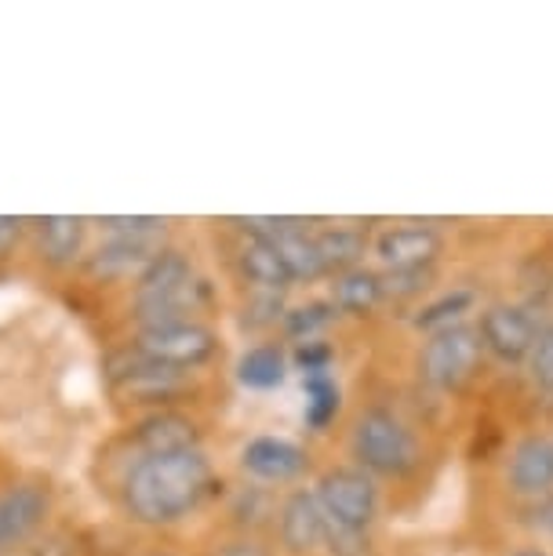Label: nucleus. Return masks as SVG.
Instances as JSON below:
<instances>
[{
  "label": "nucleus",
  "instance_id": "f257e3e1",
  "mask_svg": "<svg viewBox=\"0 0 553 556\" xmlns=\"http://www.w3.org/2000/svg\"><path fill=\"white\" fill-rule=\"evenodd\" d=\"M215 491V466L204 447L179 455H139L121 484L128 517L146 528H168L186 520Z\"/></svg>",
  "mask_w": 553,
  "mask_h": 556
},
{
  "label": "nucleus",
  "instance_id": "f03ea898",
  "mask_svg": "<svg viewBox=\"0 0 553 556\" xmlns=\"http://www.w3.org/2000/svg\"><path fill=\"white\" fill-rule=\"evenodd\" d=\"M350 458L375 480H409L423 469V440L398 407L368 404L350 426Z\"/></svg>",
  "mask_w": 553,
  "mask_h": 556
},
{
  "label": "nucleus",
  "instance_id": "7ed1b4c3",
  "mask_svg": "<svg viewBox=\"0 0 553 556\" xmlns=\"http://www.w3.org/2000/svg\"><path fill=\"white\" fill-rule=\"evenodd\" d=\"M485 345L477 334L474 320L455 324V328L423 334L419 350H415L412 371L419 379L423 390L437 396H455L463 393L477 375L485 371Z\"/></svg>",
  "mask_w": 553,
  "mask_h": 556
},
{
  "label": "nucleus",
  "instance_id": "20e7f679",
  "mask_svg": "<svg viewBox=\"0 0 553 556\" xmlns=\"http://www.w3.org/2000/svg\"><path fill=\"white\" fill-rule=\"evenodd\" d=\"M313 495H317L321 509H325L328 523L347 531H368L382 517V488L372 473H364L353 462H339V466L321 469L313 480Z\"/></svg>",
  "mask_w": 553,
  "mask_h": 556
},
{
  "label": "nucleus",
  "instance_id": "39448f33",
  "mask_svg": "<svg viewBox=\"0 0 553 556\" xmlns=\"http://www.w3.org/2000/svg\"><path fill=\"white\" fill-rule=\"evenodd\" d=\"M106 382L124 404H139L150 407V412H168L193 390L186 371L146 361L131 345H121L117 353L106 356Z\"/></svg>",
  "mask_w": 553,
  "mask_h": 556
},
{
  "label": "nucleus",
  "instance_id": "423d86ee",
  "mask_svg": "<svg viewBox=\"0 0 553 556\" xmlns=\"http://www.w3.org/2000/svg\"><path fill=\"white\" fill-rule=\"evenodd\" d=\"M550 317L520 299H495L485 302L474 317V328L481 334L485 356L503 367H525L531 345H536L542 324Z\"/></svg>",
  "mask_w": 553,
  "mask_h": 556
},
{
  "label": "nucleus",
  "instance_id": "0eeeda50",
  "mask_svg": "<svg viewBox=\"0 0 553 556\" xmlns=\"http://www.w3.org/2000/svg\"><path fill=\"white\" fill-rule=\"evenodd\" d=\"M131 350L142 353L146 361L175 367V371H201L218 356L223 342H218L215 328H208L204 320H186V324H161V328H139L131 334Z\"/></svg>",
  "mask_w": 553,
  "mask_h": 556
},
{
  "label": "nucleus",
  "instance_id": "6e6552de",
  "mask_svg": "<svg viewBox=\"0 0 553 556\" xmlns=\"http://www.w3.org/2000/svg\"><path fill=\"white\" fill-rule=\"evenodd\" d=\"M448 251V233L437 223L404 218V223L379 226L372 233L375 269H423L441 266Z\"/></svg>",
  "mask_w": 553,
  "mask_h": 556
},
{
  "label": "nucleus",
  "instance_id": "1a4fd4ad",
  "mask_svg": "<svg viewBox=\"0 0 553 556\" xmlns=\"http://www.w3.org/2000/svg\"><path fill=\"white\" fill-rule=\"evenodd\" d=\"M503 488L528 506H539L542 498L553 495V433L528 429L510 444L503 462Z\"/></svg>",
  "mask_w": 553,
  "mask_h": 556
},
{
  "label": "nucleus",
  "instance_id": "9d476101",
  "mask_svg": "<svg viewBox=\"0 0 553 556\" xmlns=\"http://www.w3.org/2000/svg\"><path fill=\"white\" fill-rule=\"evenodd\" d=\"M277 549L288 556H317L325 553V531L328 517L321 509L313 488H291L285 498L277 502Z\"/></svg>",
  "mask_w": 553,
  "mask_h": 556
},
{
  "label": "nucleus",
  "instance_id": "9b49d317",
  "mask_svg": "<svg viewBox=\"0 0 553 556\" xmlns=\"http://www.w3.org/2000/svg\"><path fill=\"white\" fill-rule=\"evenodd\" d=\"M241 469L252 484L285 488V484H296V480L306 477L310 451L288 437L263 433V437H252L241 447Z\"/></svg>",
  "mask_w": 553,
  "mask_h": 556
},
{
  "label": "nucleus",
  "instance_id": "f8f14e48",
  "mask_svg": "<svg viewBox=\"0 0 553 556\" xmlns=\"http://www.w3.org/2000/svg\"><path fill=\"white\" fill-rule=\"evenodd\" d=\"M164 248H168L164 229H156V233H102V244L91 248L80 266L96 280L139 277V269Z\"/></svg>",
  "mask_w": 553,
  "mask_h": 556
},
{
  "label": "nucleus",
  "instance_id": "ddd939ff",
  "mask_svg": "<svg viewBox=\"0 0 553 556\" xmlns=\"http://www.w3.org/2000/svg\"><path fill=\"white\" fill-rule=\"evenodd\" d=\"M48 509H51L48 488L34 484V480L0 491V556L34 539V531L45 523Z\"/></svg>",
  "mask_w": 553,
  "mask_h": 556
},
{
  "label": "nucleus",
  "instance_id": "4468645a",
  "mask_svg": "<svg viewBox=\"0 0 553 556\" xmlns=\"http://www.w3.org/2000/svg\"><path fill=\"white\" fill-rule=\"evenodd\" d=\"M215 302V291L204 277L190 280V285L164 291V295H146L131 299V317L139 328H161V324H186L201 320L208 306Z\"/></svg>",
  "mask_w": 553,
  "mask_h": 556
},
{
  "label": "nucleus",
  "instance_id": "2eb2a0df",
  "mask_svg": "<svg viewBox=\"0 0 553 556\" xmlns=\"http://www.w3.org/2000/svg\"><path fill=\"white\" fill-rule=\"evenodd\" d=\"M135 447L139 455H179V451L201 447V426L179 407L168 412H150L135 426Z\"/></svg>",
  "mask_w": 553,
  "mask_h": 556
},
{
  "label": "nucleus",
  "instance_id": "dca6fc26",
  "mask_svg": "<svg viewBox=\"0 0 553 556\" xmlns=\"http://www.w3.org/2000/svg\"><path fill=\"white\" fill-rule=\"evenodd\" d=\"M477 309H481V291H477L474 285H444L412 309L409 324L419 334H433V331H444V328H455V324L474 320Z\"/></svg>",
  "mask_w": 553,
  "mask_h": 556
},
{
  "label": "nucleus",
  "instance_id": "f3484780",
  "mask_svg": "<svg viewBox=\"0 0 553 556\" xmlns=\"http://www.w3.org/2000/svg\"><path fill=\"white\" fill-rule=\"evenodd\" d=\"M37 251L51 269H70L85 262L88 248V218L80 215H45L34 223Z\"/></svg>",
  "mask_w": 553,
  "mask_h": 556
},
{
  "label": "nucleus",
  "instance_id": "a211bd4d",
  "mask_svg": "<svg viewBox=\"0 0 553 556\" xmlns=\"http://www.w3.org/2000/svg\"><path fill=\"white\" fill-rule=\"evenodd\" d=\"M237 273L241 280L252 291H274V295H288L291 288V277L285 269V262L277 255V244L269 237H259V233H241V244H237Z\"/></svg>",
  "mask_w": 553,
  "mask_h": 556
},
{
  "label": "nucleus",
  "instance_id": "6ab92c4d",
  "mask_svg": "<svg viewBox=\"0 0 553 556\" xmlns=\"http://www.w3.org/2000/svg\"><path fill=\"white\" fill-rule=\"evenodd\" d=\"M313 237H317V251H321V262H325L328 277H339V273L357 269V266H364V258L372 255L368 226L336 223V226L313 229Z\"/></svg>",
  "mask_w": 553,
  "mask_h": 556
},
{
  "label": "nucleus",
  "instance_id": "aec40b11",
  "mask_svg": "<svg viewBox=\"0 0 553 556\" xmlns=\"http://www.w3.org/2000/svg\"><path fill=\"white\" fill-rule=\"evenodd\" d=\"M328 302L336 306L339 317H357V320L372 317V313L386 302L379 269H375V266H357V269H350V273H339V277H331Z\"/></svg>",
  "mask_w": 553,
  "mask_h": 556
},
{
  "label": "nucleus",
  "instance_id": "412c9836",
  "mask_svg": "<svg viewBox=\"0 0 553 556\" xmlns=\"http://www.w3.org/2000/svg\"><path fill=\"white\" fill-rule=\"evenodd\" d=\"M277 244V255L285 262L291 285H317V280H325V262H321V251H317V237H313L310 223H302L296 218L288 229H280L274 237Z\"/></svg>",
  "mask_w": 553,
  "mask_h": 556
},
{
  "label": "nucleus",
  "instance_id": "4be33fe9",
  "mask_svg": "<svg viewBox=\"0 0 553 556\" xmlns=\"http://www.w3.org/2000/svg\"><path fill=\"white\" fill-rule=\"evenodd\" d=\"M234 371H237V382H241L244 390H255V393H266V390H277V386H285L288 371H291L285 342L248 345V350L237 356Z\"/></svg>",
  "mask_w": 553,
  "mask_h": 556
},
{
  "label": "nucleus",
  "instance_id": "5701e85b",
  "mask_svg": "<svg viewBox=\"0 0 553 556\" xmlns=\"http://www.w3.org/2000/svg\"><path fill=\"white\" fill-rule=\"evenodd\" d=\"M197 280V269L190 255H183L179 248H164L146 262L135 277V288H131V299H146V295H164V291H175L183 285Z\"/></svg>",
  "mask_w": 553,
  "mask_h": 556
},
{
  "label": "nucleus",
  "instance_id": "b1692460",
  "mask_svg": "<svg viewBox=\"0 0 553 556\" xmlns=\"http://www.w3.org/2000/svg\"><path fill=\"white\" fill-rule=\"evenodd\" d=\"M342 412V386L336 371L302 375V422L310 433H328Z\"/></svg>",
  "mask_w": 553,
  "mask_h": 556
},
{
  "label": "nucleus",
  "instance_id": "393cba45",
  "mask_svg": "<svg viewBox=\"0 0 553 556\" xmlns=\"http://www.w3.org/2000/svg\"><path fill=\"white\" fill-rule=\"evenodd\" d=\"M339 320L336 306L328 299H306L296 302V306L285 309V320H280V334L299 345V342H313V339H328V328Z\"/></svg>",
  "mask_w": 553,
  "mask_h": 556
},
{
  "label": "nucleus",
  "instance_id": "a878e982",
  "mask_svg": "<svg viewBox=\"0 0 553 556\" xmlns=\"http://www.w3.org/2000/svg\"><path fill=\"white\" fill-rule=\"evenodd\" d=\"M382 277V295L386 302H401V306H419L423 299H430L441 288V266H423V269H379Z\"/></svg>",
  "mask_w": 553,
  "mask_h": 556
},
{
  "label": "nucleus",
  "instance_id": "bb28decb",
  "mask_svg": "<svg viewBox=\"0 0 553 556\" xmlns=\"http://www.w3.org/2000/svg\"><path fill=\"white\" fill-rule=\"evenodd\" d=\"M234 517H237V528L255 534L259 523L274 520L277 517V502L274 495H269V488L263 484H244L241 491H237L234 498Z\"/></svg>",
  "mask_w": 553,
  "mask_h": 556
},
{
  "label": "nucleus",
  "instance_id": "cd10ccee",
  "mask_svg": "<svg viewBox=\"0 0 553 556\" xmlns=\"http://www.w3.org/2000/svg\"><path fill=\"white\" fill-rule=\"evenodd\" d=\"M525 379L539 396H553V317L542 324L536 345L525 361Z\"/></svg>",
  "mask_w": 553,
  "mask_h": 556
},
{
  "label": "nucleus",
  "instance_id": "c85d7f7f",
  "mask_svg": "<svg viewBox=\"0 0 553 556\" xmlns=\"http://www.w3.org/2000/svg\"><path fill=\"white\" fill-rule=\"evenodd\" d=\"M285 309H288L285 295H274V291H252V299H248V306L241 313V324L248 331H274V328H280V320H285Z\"/></svg>",
  "mask_w": 553,
  "mask_h": 556
},
{
  "label": "nucleus",
  "instance_id": "c756f323",
  "mask_svg": "<svg viewBox=\"0 0 553 556\" xmlns=\"http://www.w3.org/2000/svg\"><path fill=\"white\" fill-rule=\"evenodd\" d=\"M291 371L299 375H317V371H336V345L328 339H313V342H299L288 350Z\"/></svg>",
  "mask_w": 553,
  "mask_h": 556
},
{
  "label": "nucleus",
  "instance_id": "7c9ffc66",
  "mask_svg": "<svg viewBox=\"0 0 553 556\" xmlns=\"http://www.w3.org/2000/svg\"><path fill=\"white\" fill-rule=\"evenodd\" d=\"M325 553L328 556H372V534L368 531H347V528L328 523Z\"/></svg>",
  "mask_w": 553,
  "mask_h": 556
},
{
  "label": "nucleus",
  "instance_id": "2f4dec72",
  "mask_svg": "<svg viewBox=\"0 0 553 556\" xmlns=\"http://www.w3.org/2000/svg\"><path fill=\"white\" fill-rule=\"evenodd\" d=\"M102 233H156V229H168V223L156 215H106L99 218Z\"/></svg>",
  "mask_w": 553,
  "mask_h": 556
},
{
  "label": "nucleus",
  "instance_id": "473e14b6",
  "mask_svg": "<svg viewBox=\"0 0 553 556\" xmlns=\"http://www.w3.org/2000/svg\"><path fill=\"white\" fill-rule=\"evenodd\" d=\"M212 556H274V553H269V545L259 542L255 534L237 531L234 539H226L223 545H215Z\"/></svg>",
  "mask_w": 553,
  "mask_h": 556
},
{
  "label": "nucleus",
  "instance_id": "72a5a7b5",
  "mask_svg": "<svg viewBox=\"0 0 553 556\" xmlns=\"http://www.w3.org/2000/svg\"><path fill=\"white\" fill-rule=\"evenodd\" d=\"M29 233V223L26 218H15V215H0V262L8 255H15V248L23 244V237Z\"/></svg>",
  "mask_w": 553,
  "mask_h": 556
},
{
  "label": "nucleus",
  "instance_id": "f704fd0d",
  "mask_svg": "<svg viewBox=\"0 0 553 556\" xmlns=\"http://www.w3.org/2000/svg\"><path fill=\"white\" fill-rule=\"evenodd\" d=\"M531 528H536L539 534H546V539L553 542V495L542 498L539 506H531Z\"/></svg>",
  "mask_w": 553,
  "mask_h": 556
},
{
  "label": "nucleus",
  "instance_id": "c9c22d12",
  "mask_svg": "<svg viewBox=\"0 0 553 556\" xmlns=\"http://www.w3.org/2000/svg\"><path fill=\"white\" fill-rule=\"evenodd\" d=\"M506 556H553L546 545H536V542H525V545H514Z\"/></svg>",
  "mask_w": 553,
  "mask_h": 556
},
{
  "label": "nucleus",
  "instance_id": "e433bc0d",
  "mask_svg": "<svg viewBox=\"0 0 553 556\" xmlns=\"http://www.w3.org/2000/svg\"><path fill=\"white\" fill-rule=\"evenodd\" d=\"M150 556H175V553H150Z\"/></svg>",
  "mask_w": 553,
  "mask_h": 556
}]
</instances>
